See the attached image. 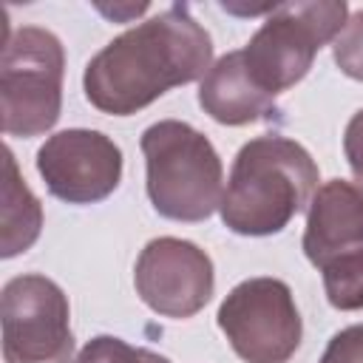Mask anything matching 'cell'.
Segmentation results:
<instances>
[{
  "instance_id": "277c9868",
  "label": "cell",
  "mask_w": 363,
  "mask_h": 363,
  "mask_svg": "<svg viewBox=\"0 0 363 363\" xmlns=\"http://www.w3.org/2000/svg\"><path fill=\"white\" fill-rule=\"evenodd\" d=\"M346 20L349 6L343 0L272 6L261 28L241 48L244 65L269 96H278L309 74L318 51L335 43Z\"/></svg>"
},
{
  "instance_id": "7a4b0ae2",
  "label": "cell",
  "mask_w": 363,
  "mask_h": 363,
  "mask_svg": "<svg viewBox=\"0 0 363 363\" xmlns=\"http://www.w3.org/2000/svg\"><path fill=\"white\" fill-rule=\"evenodd\" d=\"M318 179V164L303 145L281 133L255 136L233 159L221 221L235 235H275L312 201Z\"/></svg>"
},
{
  "instance_id": "6da1fadb",
  "label": "cell",
  "mask_w": 363,
  "mask_h": 363,
  "mask_svg": "<svg viewBox=\"0 0 363 363\" xmlns=\"http://www.w3.org/2000/svg\"><path fill=\"white\" fill-rule=\"evenodd\" d=\"M213 40L187 6H170L91 57L82 74L88 102L111 116H130L176 85L204 79Z\"/></svg>"
},
{
  "instance_id": "4fadbf2b",
  "label": "cell",
  "mask_w": 363,
  "mask_h": 363,
  "mask_svg": "<svg viewBox=\"0 0 363 363\" xmlns=\"http://www.w3.org/2000/svg\"><path fill=\"white\" fill-rule=\"evenodd\" d=\"M326 301L340 312L363 309V247L343 252L320 267Z\"/></svg>"
},
{
  "instance_id": "ac0fdd59",
  "label": "cell",
  "mask_w": 363,
  "mask_h": 363,
  "mask_svg": "<svg viewBox=\"0 0 363 363\" xmlns=\"http://www.w3.org/2000/svg\"><path fill=\"white\" fill-rule=\"evenodd\" d=\"M102 14H108V17H113V20H125L128 14H142V11H147V3H139V6H119V9H108V6H96Z\"/></svg>"
},
{
  "instance_id": "5bb4252c",
  "label": "cell",
  "mask_w": 363,
  "mask_h": 363,
  "mask_svg": "<svg viewBox=\"0 0 363 363\" xmlns=\"http://www.w3.org/2000/svg\"><path fill=\"white\" fill-rule=\"evenodd\" d=\"M74 363H170V360L145 346H130L122 337L96 335L79 349Z\"/></svg>"
},
{
  "instance_id": "9c48e42d",
  "label": "cell",
  "mask_w": 363,
  "mask_h": 363,
  "mask_svg": "<svg viewBox=\"0 0 363 363\" xmlns=\"http://www.w3.org/2000/svg\"><path fill=\"white\" fill-rule=\"evenodd\" d=\"M37 173L65 204H96L122 182V150L102 130L68 128L43 142Z\"/></svg>"
},
{
  "instance_id": "7c38bea8",
  "label": "cell",
  "mask_w": 363,
  "mask_h": 363,
  "mask_svg": "<svg viewBox=\"0 0 363 363\" xmlns=\"http://www.w3.org/2000/svg\"><path fill=\"white\" fill-rule=\"evenodd\" d=\"M43 230V204L28 190L26 179L17 170L11 147H6V182H3V244L0 255L14 258L26 252Z\"/></svg>"
},
{
  "instance_id": "3957f363",
  "label": "cell",
  "mask_w": 363,
  "mask_h": 363,
  "mask_svg": "<svg viewBox=\"0 0 363 363\" xmlns=\"http://www.w3.org/2000/svg\"><path fill=\"white\" fill-rule=\"evenodd\" d=\"M153 210L170 221L210 218L224 199V167L213 142L182 119L153 122L139 139Z\"/></svg>"
},
{
  "instance_id": "52a82bcc",
  "label": "cell",
  "mask_w": 363,
  "mask_h": 363,
  "mask_svg": "<svg viewBox=\"0 0 363 363\" xmlns=\"http://www.w3.org/2000/svg\"><path fill=\"white\" fill-rule=\"evenodd\" d=\"M0 323L6 363H74L71 306L57 281L40 272L6 281Z\"/></svg>"
},
{
  "instance_id": "30bf717a",
  "label": "cell",
  "mask_w": 363,
  "mask_h": 363,
  "mask_svg": "<svg viewBox=\"0 0 363 363\" xmlns=\"http://www.w3.org/2000/svg\"><path fill=\"white\" fill-rule=\"evenodd\" d=\"M303 255L312 267L363 247V190L343 179L320 184L306 210Z\"/></svg>"
},
{
  "instance_id": "2e32d148",
  "label": "cell",
  "mask_w": 363,
  "mask_h": 363,
  "mask_svg": "<svg viewBox=\"0 0 363 363\" xmlns=\"http://www.w3.org/2000/svg\"><path fill=\"white\" fill-rule=\"evenodd\" d=\"M318 363H363V323L335 332Z\"/></svg>"
},
{
  "instance_id": "8fae6325",
  "label": "cell",
  "mask_w": 363,
  "mask_h": 363,
  "mask_svg": "<svg viewBox=\"0 0 363 363\" xmlns=\"http://www.w3.org/2000/svg\"><path fill=\"white\" fill-rule=\"evenodd\" d=\"M201 111L218 125H250L275 111V96H269L247 71L244 54L230 51L218 57L199 85Z\"/></svg>"
},
{
  "instance_id": "5b68a950",
  "label": "cell",
  "mask_w": 363,
  "mask_h": 363,
  "mask_svg": "<svg viewBox=\"0 0 363 363\" xmlns=\"http://www.w3.org/2000/svg\"><path fill=\"white\" fill-rule=\"evenodd\" d=\"M65 48L40 26L17 28L0 60V113L6 136H43L62 113Z\"/></svg>"
},
{
  "instance_id": "ba28073f",
  "label": "cell",
  "mask_w": 363,
  "mask_h": 363,
  "mask_svg": "<svg viewBox=\"0 0 363 363\" xmlns=\"http://www.w3.org/2000/svg\"><path fill=\"white\" fill-rule=\"evenodd\" d=\"M136 295L162 318H193L216 289L210 255L193 241L162 235L145 244L133 267Z\"/></svg>"
},
{
  "instance_id": "9a60e30c",
  "label": "cell",
  "mask_w": 363,
  "mask_h": 363,
  "mask_svg": "<svg viewBox=\"0 0 363 363\" xmlns=\"http://www.w3.org/2000/svg\"><path fill=\"white\" fill-rule=\"evenodd\" d=\"M332 57L346 77L363 82V9L349 14L343 31L332 43Z\"/></svg>"
},
{
  "instance_id": "e0dca14e",
  "label": "cell",
  "mask_w": 363,
  "mask_h": 363,
  "mask_svg": "<svg viewBox=\"0 0 363 363\" xmlns=\"http://www.w3.org/2000/svg\"><path fill=\"white\" fill-rule=\"evenodd\" d=\"M343 153H346V162L352 167V176L357 182V187L363 190V108L346 122V130H343Z\"/></svg>"
},
{
  "instance_id": "8992f818",
  "label": "cell",
  "mask_w": 363,
  "mask_h": 363,
  "mask_svg": "<svg viewBox=\"0 0 363 363\" xmlns=\"http://www.w3.org/2000/svg\"><path fill=\"white\" fill-rule=\"evenodd\" d=\"M216 318L244 363H286L301 346V312L281 278L258 275L235 284Z\"/></svg>"
}]
</instances>
